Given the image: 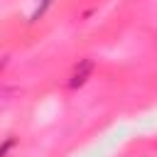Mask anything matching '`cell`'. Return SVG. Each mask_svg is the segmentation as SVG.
<instances>
[{"label": "cell", "mask_w": 157, "mask_h": 157, "mask_svg": "<svg viewBox=\"0 0 157 157\" xmlns=\"http://www.w3.org/2000/svg\"><path fill=\"white\" fill-rule=\"evenodd\" d=\"M93 69H96V64H93V59H81L76 66H74V71H71V76H69V81H66V86L71 88V91H76V88H81L88 78H91V74H93Z\"/></svg>", "instance_id": "1"}, {"label": "cell", "mask_w": 157, "mask_h": 157, "mask_svg": "<svg viewBox=\"0 0 157 157\" xmlns=\"http://www.w3.org/2000/svg\"><path fill=\"white\" fill-rule=\"evenodd\" d=\"M52 2H54V0H42V2H39L37 7H34V12H32L29 22H37V20H39V17H42V15H44V12H47V10L52 7Z\"/></svg>", "instance_id": "2"}, {"label": "cell", "mask_w": 157, "mask_h": 157, "mask_svg": "<svg viewBox=\"0 0 157 157\" xmlns=\"http://www.w3.org/2000/svg\"><path fill=\"white\" fill-rule=\"evenodd\" d=\"M12 147H15V137L10 135V137H5L2 145H0V157H7V152H10Z\"/></svg>", "instance_id": "3"}]
</instances>
